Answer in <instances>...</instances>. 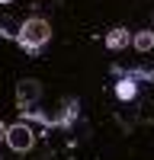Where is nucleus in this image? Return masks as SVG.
Listing matches in <instances>:
<instances>
[{
    "instance_id": "nucleus-1",
    "label": "nucleus",
    "mask_w": 154,
    "mask_h": 160,
    "mask_svg": "<svg viewBox=\"0 0 154 160\" xmlns=\"http://www.w3.org/2000/svg\"><path fill=\"white\" fill-rule=\"evenodd\" d=\"M51 38V22L42 19V16H32V19H26L19 26V32H16V42L26 48V51H38L45 42Z\"/></svg>"
},
{
    "instance_id": "nucleus-2",
    "label": "nucleus",
    "mask_w": 154,
    "mask_h": 160,
    "mask_svg": "<svg viewBox=\"0 0 154 160\" xmlns=\"http://www.w3.org/2000/svg\"><path fill=\"white\" fill-rule=\"evenodd\" d=\"M7 144L16 154H26V151H32V144H35V131L29 122H16V125H10L7 128Z\"/></svg>"
},
{
    "instance_id": "nucleus-3",
    "label": "nucleus",
    "mask_w": 154,
    "mask_h": 160,
    "mask_svg": "<svg viewBox=\"0 0 154 160\" xmlns=\"http://www.w3.org/2000/svg\"><path fill=\"white\" fill-rule=\"evenodd\" d=\"M38 96H42V83H38V80L26 77V80H19V83H16V106H19V109H26V106H35Z\"/></svg>"
},
{
    "instance_id": "nucleus-4",
    "label": "nucleus",
    "mask_w": 154,
    "mask_h": 160,
    "mask_svg": "<svg viewBox=\"0 0 154 160\" xmlns=\"http://www.w3.org/2000/svg\"><path fill=\"white\" fill-rule=\"evenodd\" d=\"M132 45H135V51L148 55V51L154 48V32H151V29H141V32H135V35H132Z\"/></svg>"
},
{
    "instance_id": "nucleus-5",
    "label": "nucleus",
    "mask_w": 154,
    "mask_h": 160,
    "mask_svg": "<svg viewBox=\"0 0 154 160\" xmlns=\"http://www.w3.org/2000/svg\"><path fill=\"white\" fill-rule=\"evenodd\" d=\"M125 45H128V29H112L106 35V48L109 51H122Z\"/></svg>"
},
{
    "instance_id": "nucleus-6",
    "label": "nucleus",
    "mask_w": 154,
    "mask_h": 160,
    "mask_svg": "<svg viewBox=\"0 0 154 160\" xmlns=\"http://www.w3.org/2000/svg\"><path fill=\"white\" fill-rule=\"evenodd\" d=\"M116 96H119V99H132V96H135V83H132V80H119Z\"/></svg>"
},
{
    "instance_id": "nucleus-7",
    "label": "nucleus",
    "mask_w": 154,
    "mask_h": 160,
    "mask_svg": "<svg viewBox=\"0 0 154 160\" xmlns=\"http://www.w3.org/2000/svg\"><path fill=\"white\" fill-rule=\"evenodd\" d=\"M7 128H10V125H3V122H0V138H7Z\"/></svg>"
},
{
    "instance_id": "nucleus-8",
    "label": "nucleus",
    "mask_w": 154,
    "mask_h": 160,
    "mask_svg": "<svg viewBox=\"0 0 154 160\" xmlns=\"http://www.w3.org/2000/svg\"><path fill=\"white\" fill-rule=\"evenodd\" d=\"M0 3H10V0H0Z\"/></svg>"
}]
</instances>
